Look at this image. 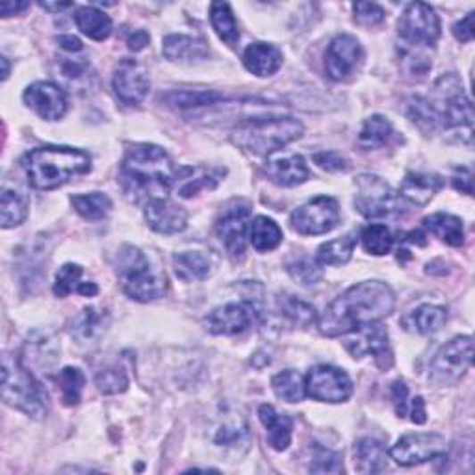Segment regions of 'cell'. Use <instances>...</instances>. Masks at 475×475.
Instances as JSON below:
<instances>
[{
    "mask_svg": "<svg viewBox=\"0 0 475 475\" xmlns=\"http://www.w3.org/2000/svg\"><path fill=\"white\" fill-rule=\"evenodd\" d=\"M364 61V51L356 37L349 34L336 36L325 54V71L327 77L334 82L349 80L360 70Z\"/></svg>",
    "mask_w": 475,
    "mask_h": 475,
    "instance_id": "cell-14",
    "label": "cell"
},
{
    "mask_svg": "<svg viewBox=\"0 0 475 475\" xmlns=\"http://www.w3.org/2000/svg\"><path fill=\"white\" fill-rule=\"evenodd\" d=\"M95 384L101 394H123L128 389V377L121 368H106L97 373Z\"/></svg>",
    "mask_w": 475,
    "mask_h": 475,
    "instance_id": "cell-49",
    "label": "cell"
},
{
    "mask_svg": "<svg viewBox=\"0 0 475 475\" xmlns=\"http://www.w3.org/2000/svg\"><path fill=\"white\" fill-rule=\"evenodd\" d=\"M447 322V310L438 305H422L403 320L405 329L418 334L438 332Z\"/></svg>",
    "mask_w": 475,
    "mask_h": 475,
    "instance_id": "cell-30",
    "label": "cell"
},
{
    "mask_svg": "<svg viewBox=\"0 0 475 475\" xmlns=\"http://www.w3.org/2000/svg\"><path fill=\"white\" fill-rule=\"evenodd\" d=\"M249 205L245 202H234L221 214V217L216 223V233L221 240V243L227 249V253L240 260L245 253V247L249 242Z\"/></svg>",
    "mask_w": 475,
    "mask_h": 475,
    "instance_id": "cell-17",
    "label": "cell"
},
{
    "mask_svg": "<svg viewBox=\"0 0 475 475\" xmlns=\"http://www.w3.org/2000/svg\"><path fill=\"white\" fill-rule=\"evenodd\" d=\"M75 22L84 36L95 41H104L111 34V19L94 6H80L75 12Z\"/></svg>",
    "mask_w": 475,
    "mask_h": 475,
    "instance_id": "cell-34",
    "label": "cell"
},
{
    "mask_svg": "<svg viewBox=\"0 0 475 475\" xmlns=\"http://www.w3.org/2000/svg\"><path fill=\"white\" fill-rule=\"evenodd\" d=\"M3 399L13 409L41 420L49 413V396L13 353L3 356Z\"/></svg>",
    "mask_w": 475,
    "mask_h": 475,
    "instance_id": "cell-5",
    "label": "cell"
},
{
    "mask_svg": "<svg viewBox=\"0 0 475 475\" xmlns=\"http://www.w3.org/2000/svg\"><path fill=\"white\" fill-rule=\"evenodd\" d=\"M355 468L358 473H381L387 470V447L375 438H360L353 449Z\"/></svg>",
    "mask_w": 475,
    "mask_h": 475,
    "instance_id": "cell-27",
    "label": "cell"
},
{
    "mask_svg": "<svg viewBox=\"0 0 475 475\" xmlns=\"http://www.w3.org/2000/svg\"><path fill=\"white\" fill-rule=\"evenodd\" d=\"M39 6L43 10H47V12H63V10H70L73 8L71 3H63V4H53V3H39Z\"/></svg>",
    "mask_w": 475,
    "mask_h": 475,
    "instance_id": "cell-60",
    "label": "cell"
},
{
    "mask_svg": "<svg viewBox=\"0 0 475 475\" xmlns=\"http://www.w3.org/2000/svg\"><path fill=\"white\" fill-rule=\"evenodd\" d=\"M225 175H227V169L225 168L184 166L175 171L173 188L180 197L190 199L202 190H214Z\"/></svg>",
    "mask_w": 475,
    "mask_h": 475,
    "instance_id": "cell-20",
    "label": "cell"
},
{
    "mask_svg": "<svg viewBox=\"0 0 475 475\" xmlns=\"http://www.w3.org/2000/svg\"><path fill=\"white\" fill-rule=\"evenodd\" d=\"M22 99L45 121H60L70 104L63 89L53 82H34L25 89Z\"/></svg>",
    "mask_w": 475,
    "mask_h": 475,
    "instance_id": "cell-19",
    "label": "cell"
},
{
    "mask_svg": "<svg viewBox=\"0 0 475 475\" xmlns=\"http://www.w3.org/2000/svg\"><path fill=\"white\" fill-rule=\"evenodd\" d=\"M3 63H4V73H3V80H6V78H8V75H10V65H8V60H6V58H3Z\"/></svg>",
    "mask_w": 475,
    "mask_h": 475,
    "instance_id": "cell-61",
    "label": "cell"
},
{
    "mask_svg": "<svg viewBox=\"0 0 475 475\" xmlns=\"http://www.w3.org/2000/svg\"><path fill=\"white\" fill-rule=\"evenodd\" d=\"M423 227L451 247H461L464 243V227L457 216L444 212L433 214L423 219Z\"/></svg>",
    "mask_w": 475,
    "mask_h": 475,
    "instance_id": "cell-31",
    "label": "cell"
},
{
    "mask_svg": "<svg viewBox=\"0 0 475 475\" xmlns=\"http://www.w3.org/2000/svg\"><path fill=\"white\" fill-rule=\"evenodd\" d=\"M149 41H151V37H149V34H147L145 30H135V32L130 34L128 39H127L128 49L134 51V53L143 51V49L147 47V45H149Z\"/></svg>",
    "mask_w": 475,
    "mask_h": 475,
    "instance_id": "cell-55",
    "label": "cell"
},
{
    "mask_svg": "<svg viewBox=\"0 0 475 475\" xmlns=\"http://www.w3.org/2000/svg\"><path fill=\"white\" fill-rule=\"evenodd\" d=\"M471 358V336H457L435 355L431 368H429V379L438 384V387H454L470 370Z\"/></svg>",
    "mask_w": 475,
    "mask_h": 475,
    "instance_id": "cell-9",
    "label": "cell"
},
{
    "mask_svg": "<svg viewBox=\"0 0 475 475\" xmlns=\"http://www.w3.org/2000/svg\"><path fill=\"white\" fill-rule=\"evenodd\" d=\"M308 471L312 473H342V457L336 451L322 446L312 444L308 447Z\"/></svg>",
    "mask_w": 475,
    "mask_h": 475,
    "instance_id": "cell-42",
    "label": "cell"
},
{
    "mask_svg": "<svg viewBox=\"0 0 475 475\" xmlns=\"http://www.w3.org/2000/svg\"><path fill=\"white\" fill-rule=\"evenodd\" d=\"M243 65L258 78L274 77L283 65V53L269 43H251L243 53Z\"/></svg>",
    "mask_w": 475,
    "mask_h": 475,
    "instance_id": "cell-24",
    "label": "cell"
},
{
    "mask_svg": "<svg viewBox=\"0 0 475 475\" xmlns=\"http://www.w3.org/2000/svg\"><path fill=\"white\" fill-rule=\"evenodd\" d=\"M210 22L221 41L227 43L229 47H236L240 41V30H238V22L234 19V13L227 3H212Z\"/></svg>",
    "mask_w": 475,
    "mask_h": 475,
    "instance_id": "cell-36",
    "label": "cell"
},
{
    "mask_svg": "<svg viewBox=\"0 0 475 475\" xmlns=\"http://www.w3.org/2000/svg\"><path fill=\"white\" fill-rule=\"evenodd\" d=\"M303 132V123L293 118H260L238 125L231 140L247 152L269 156L299 140Z\"/></svg>",
    "mask_w": 475,
    "mask_h": 475,
    "instance_id": "cell-4",
    "label": "cell"
},
{
    "mask_svg": "<svg viewBox=\"0 0 475 475\" xmlns=\"http://www.w3.org/2000/svg\"><path fill=\"white\" fill-rule=\"evenodd\" d=\"M27 8H30L29 3H4L3 6H0V10H3V15L4 17L15 15V13H19L22 10H27Z\"/></svg>",
    "mask_w": 475,
    "mask_h": 475,
    "instance_id": "cell-58",
    "label": "cell"
},
{
    "mask_svg": "<svg viewBox=\"0 0 475 475\" xmlns=\"http://www.w3.org/2000/svg\"><path fill=\"white\" fill-rule=\"evenodd\" d=\"M255 320L257 310L251 303H227L214 308L205 318V325L212 334L236 336L245 332Z\"/></svg>",
    "mask_w": 475,
    "mask_h": 475,
    "instance_id": "cell-18",
    "label": "cell"
},
{
    "mask_svg": "<svg viewBox=\"0 0 475 475\" xmlns=\"http://www.w3.org/2000/svg\"><path fill=\"white\" fill-rule=\"evenodd\" d=\"M56 77L73 87V92H84L92 87L95 73L86 58H58L56 60Z\"/></svg>",
    "mask_w": 475,
    "mask_h": 475,
    "instance_id": "cell-28",
    "label": "cell"
},
{
    "mask_svg": "<svg viewBox=\"0 0 475 475\" xmlns=\"http://www.w3.org/2000/svg\"><path fill=\"white\" fill-rule=\"evenodd\" d=\"M394 307L396 296L387 283L364 281L336 298L322 314L318 327L329 338L346 336L387 318L394 312Z\"/></svg>",
    "mask_w": 475,
    "mask_h": 475,
    "instance_id": "cell-1",
    "label": "cell"
},
{
    "mask_svg": "<svg viewBox=\"0 0 475 475\" xmlns=\"http://www.w3.org/2000/svg\"><path fill=\"white\" fill-rule=\"evenodd\" d=\"M111 86H114V94L123 104L140 106L151 87L145 65L138 60L123 58L116 67Z\"/></svg>",
    "mask_w": 475,
    "mask_h": 475,
    "instance_id": "cell-16",
    "label": "cell"
},
{
    "mask_svg": "<svg viewBox=\"0 0 475 475\" xmlns=\"http://www.w3.org/2000/svg\"><path fill=\"white\" fill-rule=\"evenodd\" d=\"M116 274L130 299L149 303L166 293V275L154 269L151 260L134 245H123L116 260Z\"/></svg>",
    "mask_w": 475,
    "mask_h": 475,
    "instance_id": "cell-6",
    "label": "cell"
},
{
    "mask_svg": "<svg viewBox=\"0 0 475 475\" xmlns=\"http://www.w3.org/2000/svg\"><path fill=\"white\" fill-rule=\"evenodd\" d=\"M362 240V247H364V251L375 257H382L390 253V249L394 245V238L392 233L389 231L387 225H368V227L362 231L360 234Z\"/></svg>",
    "mask_w": 475,
    "mask_h": 475,
    "instance_id": "cell-43",
    "label": "cell"
},
{
    "mask_svg": "<svg viewBox=\"0 0 475 475\" xmlns=\"http://www.w3.org/2000/svg\"><path fill=\"white\" fill-rule=\"evenodd\" d=\"M290 223L291 229L303 236L325 234L340 223V207L332 197H315L293 212Z\"/></svg>",
    "mask_w": 475,
    "mask_h": 475,
    "instance_id": "cell-11",
    "label": "cell"
},
{
    "mask_svg": "<svg viewBox=\"0 0 475 475\" xmlns=\"http://www.w3.org/2000/svg\"><path fill=\"white\" fill-rule=\"evenodd\" d=\"M355 207L364 217H389L403 210L401 199L396 195L387 180H382L381 176L368 173L360 175L355 180Z\"/></svg>",
    "mask_w": 475,
    "mask_h": 475,
    "instance_id": "cell-8",
    "label": "cell"
},
{
    "mask_svg": "<svg viewBox=\"0 0 475 475\" xmlns=\"http://www.w3.org/2000/svg\"><path fill=\"white\" fill-rule=\"evenodd\" d=\"M473 12L468 13L464 19H461L459 22L454 25V36L461 41V43H470L473 39Z\"/></svg>",
    "mask_w": 475,
    "mask_h": 475,
    "instance_id": "cell-53",
    "label": "cell"
},
{
    "mask_svg": "<svg viewBox=\"0 0 475 475\" xmlns=\"http://www.w3.org/2000/svg\"><path fill=\"white\" fill-rule=\"evenodd\" d=\"M406 397H409V390H406L403 381H396L392 384V399H394V409L399 418L406 414Z\"/></svg>",
    "mask_w": 475,
    "mask_h": 475,
    "instance_id": "cell-52",
    "label": "cell"
},
{
    "mask_svg": "<svg viewBox=\"0 0 475 475\" xmlns=\"http://www.w3.org/2000/svg\"><path fill=\"white\" fill-rule=\"evenodd\" d=\"M56 382L60 387V392H61V401L67 406H75L80 403L86 377L78 368H63L56 375Z\"/></svg>",
    "mask_w": 475,
    "mask_h": 475,
    "instance_id": "cell-45",
    "label": "cell"
},
{
    "mask_svg": "<svg viewBox=\"0 0 475 475\" xmlns=\"http://www.w3.org/2000/svg\"><path fill=\"white\" fill-rule=\"evenodd\" d=\"M397 29L399 37L411 47H435L440 37V19L429 4L413 3L405 8Z\"/></svg>",
    "mask_w": 475,
    "mask_h": 475,
    "instance_id": "cell-10",
    "label": "cell"
},
{
    "mask_svg": "<svg viewBox=\"0 0 475 475\" xmlns=\"http://www.w3.org/2000/svg\"><path fill=\"white\" fill-rule=\"evenodd\" d=\"M71 202L75 210L87 221H101L104 219L110 210H111V201L108 195L101 192L94 193H82V195H73Z\"/></svg>",
    "mask_w": 475,
    "mask_h": 475,
    "instance_id": "cell-39",
    "label": "cell"
},
{
    "mask_svg": "<svg viewBox=\"0 0 475 475\" xmlns=\"http://www.w3.org/2000/svg\"><path fill=\"white\" fill-rule=\"evenodd\" d=\"M0 212H3V229L19 227L29 216V199L13 190H4L0 199Z\"/></svg>",
    "mask_w": 475,
    "mask_h": 475,
    "instance_id": "cell-40",
    "label": "cell"
},
{
    "mask_svg": "<svg viewBox=\"0 0 475 475\" xmlns=\"http://www.w3.org/2000/svg\"><path fill=\"white\" fill-rule=\"evenodd\" d=\"M225 97L216 92H171L164 97V101L175 108L188 110V108H201L212 106L223 101Z\"/></svg>",
    "mask_w": 475,
    "mask_h": 475,
    "instance_id": "cell-46",
    "label": "cell"
},
{
    "mask_svg": "<svg viewBox=\"0 0 475 475\" xmlns=\"http://www.w3.org/2000/svg\"><path fill=\"white\" fill-rule=\"evenodd\" d=\"M149 227L158 234H176L188 227V214L166 197L151 199L143 210Z\"/></svg>",
    "mask_w": 475,
    "mask_h": 475,
    "instance_id": "cell-21",
    "label": "cell"
},
{
    "mask_svg": "<svg viewBox=\"0 0 475 475\" xmlns=\"http://www.w3.org/2000/svg\"><path fill=\"white\" fill-rule=\"evenodd\" d=\"M314 162L318 164L322 169L332 171V173L349 171V168H351L348 158L342 156L340 152H334V151H325V152L314 154Z\"/></svg>",
    "mask_w": 475,
    "mask_h": 475,
    "instance_id": "cell-51",
    "label": "cell"
},
{
    "mask_svg": "<svg viewBox=\"0 0 475 475\" xmlns=\"http://www.w3.org/2000/svg\"><path fill=\"white\" fill-rule=\"evenodd\" d=\"M78 293H82V296H86V298H94L99 293V288L95 283H82L78 288Z\"/></svg>",
    "mask_w": 475,
    "mask_h": 475,
    "instance_id": "cell-59",
    "label": "cell"
},
{
    "mask_svg": "<svg viewBox=\"0 0 475 475\" xmlns=\"http://www.w3.org/2000/svg\"><path fill=\"white\" fill-rule=\"evenodd\" d=\"M353 12H355V20L360 27H366V29L381 25L384 17H387L384 10L373 3H356L353 4Z\"/></svg>",
    "mask_w": 475,
    "mask_h": 475,
    "instance_id": "cell-50",
    "label": "cell"
},
{
    "mask_svg": "<svg viewBox=\"0 0 475 475\" xmlns=\"http://www.w3.org/2000/svg\"><path fill=\"white\" fill-rule=\"evenodd\" d=\"M279 308L286 315V318L296 323L299 327H310L315 322V310L312 305L301 301L296 296H290V293H283L279 296Z\"/></svg>",
    "mask_w": 475,
    "mask_h": 475,
    "instance_id": "cell-44",
    "label": "cell"
},
{
    "mask_svg": "<svg viewBox=\"0 0 475 475\" xmlns=\"http://www.w3.org/2000/svg\"><path fill=\"white\" fill-rule=\"evenodd\" d=\"M58 43H60V47L67 53H80L84 49V45L78 37L75 36H60L58 37Z\"/></svg>",
    "mask_w": 475,
    "mask_h": 475,
    "instance_id": "cell-57",
    "label": "cell"
},
{
    "mask_svg": "<svg viewBox=\"0 0 475 475\" xmlns=\"http://www.w3.org/2000/svg\"><path fill=\"white\" fill-rule=\"evenodd\" d=\"M429 106L433 110L437 128L471 130L473 110L461 80L455 75H444L437 80Z\"/></svg>",
    "mask_w": 475,
    "mask_h": 475,
    "instance_id": "cell-7",
    "label": "cell"
},
{
    "mask_svg": "<svg viewBox=\"0 0 475 475\" xmlns=\"http://www.w3.org/2000/svg\"><path fill=\"white\" fill-rule=\"evenodd\" d=\"M258 418L266 427L269 446L277 451L288 449V446L291 444V431H293L291 418L286 414H279L271 405H260Z\"/></svg>",
    "mask_w": 475,
    "mask_h": 475,
    "instance_id": "cell-26",
    "label": "cell"
},
{
    "mask_svg": "<svg viewBox=\"0 0 475 475\" xmlns=\"http://www.w3.org/2000/svg\"><path fill=\"white\" fill-rule=\"evenodd\" d=\"M444 186V180L438 175L431 173H406L401 183L399 195L406 202L416 207H425L427 202L440 192Z\"/></svg>",
    "mask_w": 475,
    "mask_h": 475,
    "instance_id": "cell-25",
    "label": "cell"
},
{
    "mask_svg": "<svg viewBox=\"0 0 475 475\" xmlns=\"http://www.w3.org/2000/svg\"><path fill=\"white\" fill-rule=\"evenodd\" d=\"M396 140V130L384 116H372L358 134V145L364 151H377Z\"/></svg>",
    "mask_w": 475,
    "mask_h": 475,
    "instance_id": "cell-32",
    "label": "cell"
},
{
    "mask_svg": "<svg viewBox=\"0 0 475 475\" xmlns=\"http://www.w3.org/2000/svg\"><path fill=\"white\" fill-rule=\"evenodd\" d=\"M22 168L36 190L49 192L92 171V158L75 147L43 145L25 156Z\"/></svg>",
    "mask_w": 475,
    "mask_h": 475,
    "instance_id": "cell-3",
    "label": "cell"
},
{
    "mask_svg": "<svg viewBox=\"0 0 475 475\" xmlns=\"http://www.w3.org/2000/svg\"><path fill=\"white\" fill-rule=\"evenodd\" d=\"M271 389L275 396L286 403H299L307 396L305 379L296 370H284L271 379Z\"/></svg>",
    "mask_w": 475,
    "mask_h": 475,
    "instance_id": "cell-38",
    "label": "cell"
},
{
    "mask_svg": "<svg viewBox=\"0 0 475 475\" xmlns=\"http://www.w3.org/2000/svg\"><path fill=\"white\" fill-rule=\"evenodd\" d=\"M264 171L271 183L277 186H284V188L303 184L308 178V168H307L305 158L296 152L269 154Z\"/></svg>",
    "mask_w": 475,
    "mask_h": 475,
    "instance_id": "cell-22",
    "label": "cell"
},
{
    "mask_svg": "<svg viewBox=\"0 0 475 475\" xmlns=\"http://www.w3.org/2000/svg\"><path fill=\"white\" fill-rule=\"evenodd\" d=\"M162 53L169 61L186 63V65L201 63L210 56L209 45L205 41L184 34H171L164 37Z\"/></svg>",
    "mask_w": 475,
    "mask_h": 475,
    "instance_id": "cell-23",
    "label": "cell"
},
{
    "mask_svg": "<svg viewBox=\"0 0 475 475\" xmlns=\"http://www.w3.org/2000/svg\"><path fill=\"white\" fill-rule=\"evenodd\" d=\"M288 274L293 281H298L303 286H310L315 284L322 277H323V267L318 260H312L308 257H303L296 262H290L286 266Z\"/></svg>",
    "mask_w": 475,
    "mask_h": 475,
    "instance_id": "cell-47",
    "label": "cell"
},
{
    "mask_svg": "<svg viewBox=\"0 0 475 475\" xmlns=\"http://www.w3.org/2000/svg\"><path fill=\"white\" fill-rule=\"evenodd\" d=\"M175 274L180 281L195 283L212 275V260L201 251H184L173 257Z\"/></svg>",
    "mask_w": 475,
    "mask_h": 475,
    "instance_id": "cell-29",
    "label": "cell"
},
{
    "mask_svg": "<svg viewBox=\"0 0 475 475\" xmlns=\"http://www.w3.org/2000/svg\"><path fill=\"white\" fill-rule=\"evenodd\" d=\"M346 349L355 358L373 355L375 364L384 372L394 366V353L389 344V331L379 322L356 329L355 334L346 340Z\"/></svg>",
    "mask_w": 475,
    "mask_h": 475,
    "instance_id": "cell-13",
    "label": "cell"
},
{
    "mask_svg": "<svg viewBox=\"0 0 475 475\" xmlns=\"http://www.w3.org/2000/svg\"><path fill=\"white\" fill-rule=\"evenodd\" d=\"M249 242H251L258 253L274 251L283 242V231L274 219L258 216L249 225Z\"/></svg>",
    "mask_w": 475,
    "mask_h": 475,
    "instance_id": "cell-33",
    "label": "cell"
},
{
    "mask_svg": "<svg viewBox=\"0 0 475 475\" xmlns=\"http://www.w3.org/2000/svg\"><path fill=\"white\" fill-rule=\"evenodd\" d=\"M104 312L106 310H97L94 307L84 308L73 320V327H71L73 336H77L82 342L95 340L97 336H101L106 331V325H108V314Z\"/></svg>",
    "mask_w": 475,
    "mask_h": 475,
    "instance_id": "cell-35",
    "label": "cell"
},
{
    "mask_svg": "<svg viewBox=\"0 0 475 475\" xmlns=\"http://www.w3.org/2000/svg\"><path fill=\"white\" fill-rule=\"evenodd\" d=\"M471 169L470 168H459L454 175V186L455 190H459L461 193H466V195H471Z\"/></svg>",
    "mask_w": 475,
    "mask_h": 475,
    "instance_id": "cell-54",
    "label": "cell"
},
{
    "mask_svg": "<svg viewBox=\"0 0 475 475\" xmlns=\"http://www.w3.org/2000/svg\"><path fill=\"white\" fill-rule=\"evenodd\" d=\"M411 420L416 425H423L427 422V413H425V401L423 397H414L413 406H411Z\"/></svg>",
    "mask_w": 475,
    "mask_h": 475,
    "instance_id": "cell-56",
    "label": "cell"
},
{
    "mask_svg": "<svg viewBox=\"0 0 475 475\" xmlns=\"http://www.w3.org/2000/svg\"><path fill=\"white\" fill-rule=\"evenodd\" d=\"M80 277H82V267L78 264H65L60 267L54 281V293L56 298H67L71 291H78L80 288Z\"/></svg>",
    "mask_w": 475,
    "mask_h": 475,
    "instance_id": "cell-48",
    "label": "cell"
},
{
    "mask_svg": "<svg viewBox=\"0 0 475 475\" xmlns=\"http://www.w3.org/2000/svg\"><path fill=\"white\" fill-rule=\"evenodd\" d=\"M446 440L437 433L406 435L390 449V457L399 466H416L446 455Z\"/></svg>",
    "mask_w": 475,
    "mask_h": 475,
    "instance_id": "cell-15",
    "label": "cell"
},
{
    "mask_svg": "<svg viewBox=\"0 0 475 475\" xmlns=\"http://www.w3.org/2000/svg\"><path fill=\"white\" fill-rule=\"evenodd\" d=\"M307 396L323 403H344L353 394V382L349 375L334 366H315L305 379Z\"/></svg>",
    "mask_w": 475,
    "mask_h": 475,
    "instance_id": "cell-12",
    "label": "cell"
},
{
    "mask_svg": "<svg viewBox=\"0 0 475 475\" xmlns=\"http://www.w3.org/2000/svg\"><path fill=\"white\" fill-rule=\"evenodd\" d=\"M176 168L169 154L158 145H132L121 164V184L132 201L142 197L158 199L160 193L173 188Z\"/></svg>",
    "mask_w": 475,
    "mask_h": 475,
    "instance_id": "cell-2",
    "label": "cell"
},
{
    "mask_svg": "<svg viewBox=\"0 0 475 475\" xmlns=\"http://www.w3.org/2000/svg\"><path fill=\"white\" fill-rule=\"evenodd\" d=\"M214 442L221 447H240L249 442V427L242 416H225L214 433Z\"/></svg>",
    "mask_w": 475,
    "mask_h": 475,
    "instance_id": "cell-37",
    "label": "cell"
},
{
    "mask_svg": "<svg viewBox=\"0 0 475 475\" xmlns=\"http://www.w3.org/2000/svg\"><path fill=\"white\" fill-rule=\"evenodd\" d=\"M355 245H356V240L353 234H348L338 240H331L318 249V262L323 266L348 264L353 257Z\"/></svg>",
    "mask_w": 475,
    "mask_h": 475,
    "instance_id": "cell-41",
    "label": "cell"
}]
</instances>
